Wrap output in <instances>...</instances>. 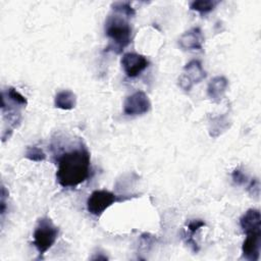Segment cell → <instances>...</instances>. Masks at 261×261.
I'll return each instance as SVG.
<instances>
[{
  "mask_svg": "<svg viewBox=\"0 0 261 261\" xmlns=\"http://www.w3.org/2000/svg\"><path fill=\"white\" fill-rule=\"evenodd\" d=\"M90 152L84 145L63 152L57 158L56 180L62 188H74L89 178Z\"/></svg>",
  "mask_w": 261,
  "mask_h": 261,
  "instance_id": "1",
  "label": "cell"
},
{
  "mask_svg": "<svg viewBox=\"0 0 261 261\" xmlns=\"http://www.w3.org/2000/svg\"><path fill=\"white\" fill-rule=\"evenodd\" d=\"M129 17L121 13L112 11L105 20L104 32L109 38L110 43L106 47V51L121 53L122 50L132 42V27L128 21Z\"/></svg>",
  "mask_w": 261,
  "mask_h": 261,
  "instance_id": "2",
  "label": "cell"
},
{
  "mask_svg": "<svg viewBox=\"0 0 261 261\" xmlns=\"http://www.w3.org/2000/svg\"><path fill=\"white\" fill-rule=\"evenodd\" d=\"M59 233V228L52 220L44 216L39 219L38 224L33 233V245L39 253L38 259L43 258V255L54 245Z\"/></svg>",
  "mask_w": 261,
  "mask_h": 261,
  "instance_id": "3",
  "label": "cell"
},
{
  "mask_svg": "<svg viewBox=\"0 0 261 261\" xmlns=\"http://www.w3.org/2000/svg\"><path fill=\"white\" fill-rule=\"evenodd\" d=\"M132 197L118 196L106 190H96L87 199V210L90 214L99 217L108 207L116 202H123Z\"/></svg>",
  "mask_w": 261,
  "mask_h": 261,
  "instance_id": "4",
  "label": "cell"
},
{
  "mask_svg": "<svg viewBox=\"0 0 261 261\" xmlns=\"http://www.w3.org/2000/svg\"><path fill=\"white\" fill-rule=\"evenodd\" d=\"M206 77V71L199 60H191L188 62L182 73L178 77V86L186 92H189L195 84H199Z\"/></svg>",
  "mask_w": 261,
  "mask_h": 261,
  "instance_id": "5",
  "label": "cell"
},
{
  "mask_svg": "<svg viewBox=\"0 0 261 261\" xmlns=\"http://www.w3.org/2000/svg\"><path fill=\"white\" fill-rule=\"evenodd\" d=\"M151 109V102L146 93L137 91L127 96L123 103V113L128 116L143 115Z\"/></svg>",
  "mask_w": 261,
  "mask_h": 261,
  "instance_id": "6",
  "label": "cell"
},
{
  "mask_svg": "<svg viewBox=\"0 0 261 261\" xmlns=\"http://www.w3.org/2000/svg\"><path fill=\"white\" fill-rule=\"evenodd\" d=\"M120 64L126 76L134 79V77H137L139 74H141V72L148 67L149 61L142 54L128 52L122 55Z\"/></svg>",
  "mask_w": 261,
  "mask_h": 261,
  "instance_id": "7",
  "label": "cell"
},
{
  "mask_svg": "<svg viewBox=\"0 0 261 261\" xmlns=\"http://www.w3.org/2000/svg\"><path fill=\"white\" fill-rule=\"evenodd\" d=\"M246 236L242 246L243 258L249 261H258L260 257L261 232L248 233Z\"/></svg>",
  "mask_w": 261,
  "mask_h": 261,
  "instance_id": "8",
  "label": "cell"
},
{
  "mask_svg": "<svg viewBox=\"0 0 261 261\" xmlns=\"http://www.w3.org/2000/svg\"><path fill=\"white\" fill-rule=\"evenodd\" d=\"M178 44L184 50H201L204 44V36L201 29L195 27L184 33L178 39Z\"/></svg>",
  "mask_w": 261,
  "mask_h": 261,
  "instance_id": "9",
  "label": "cell"
},
{
  "mask_svg": "<svg viewBox=\"0 0 261 261\" xmlns=\"http://www.w3.org/2000/svg\"><path fill=\"white\" fill-rule=\"evenodd\" d=\"M240 225L246 234L261 232L260 211L253 208L247 210L240 218Z\"/></svg>",
  "mask_w": 261,
  "mask_h": 261,
  "instance_id": "10",
  "label": "cell"
},
{
  "mask_svg": "<svg viewBox=\"0 0 261 261\" xmlns=\"http://www.w3.org/2000/svg\"><path fill=\"white\" fill-rule=\"evenodd\" d=\"M228 87V81L223 75L213 77L207 87L208 97L215 103H219L225 95Z\"/></svg>",
  "mask_w": 261,
  "mask_h": 261,
  "instance_id": "11",
  "label": "cell"
},
{
  "mask_svg": "<svg viewBox=\"0 0 261 261\" xmlns=\"http://www.w3.org/2000/svg\"><path fill=\"white\" fill-rule=\"evenodd\" d=\"M54 105L62 110H71L76 105V96L69 90L60 91L54 98Z\"/></svg>",
  "mask_w": 261,
  "mask_h": 261,
  "instance_id": "12",
  "label": "cell"
},
{
  "mask_svg": "<svg viewBox=\"0 0 261 261\" xmlns=\"http://www.w3.org/2000/svg\"><path fill=\"white\" fill-rule=\"evenodd\" d=\"M205 225H206V223H205L203 220H201V219H193V220L189 221V223H188V230H189V233L186 232L184 236H185V238H186V243H187L188 245L192 246L194 252H198L199 248H198L197 243L194 241L193 236H194V233H195L196 231H198L201 227H203V226H205Z\"/></svg>",
  "mask_w": 261,
  "mask_h": 261,
  "instance_id": "13",
  "label": "cell"
},
{
  "mask_svg": "<svg viewBox=\"0 0 261 261\" xmlns=\"http://www.w3.org/2000/svg\"><path fill=\"white\" fill-rule=\"evenodd\" d=\"M219 4V1L215 0H196L190 2V9L199 12L200 14H206L212 11L216 5Z\"/></svg>",
  "mask_w": 261,
  "mask_h": 261,
  "instance_id": "14",
  "label": "cell"
},
{
  "mask_svg": "<svg viewBox=\"0 0 261 261\" xmlns=\"http://www.w3.org/2000/svg\"><path fill=\"white\" fill-rule=\"evenodd\" d=\"M111 7H112V11L126 15L129 18L136 15V10L130 6V3L127 1L126 2H122V1L114 2V3H112Z\"/></svg>",
  "mask_w": 261,
  "mask_h": 261,
  "instance_id": "15",
  "label": "cell"
},
{
  "mask_svg": "<svg viewBox=\"0 0 261 261\" xmlns=\"http://www.w3.org/2000/svg\"><path fill=\"white\" fill-rule=\"evenodd\" d=\"M24 157L28 158L31 161L41 162L46 159V154L43 152V150L37 146H30L27 148Z\"/></svg>",
  "mask_w": 261,
  "mask_h": 261,
  "instance_id": "16",
  "label": "cell"
},
{
  "mask_svg": "<svg viewBox=\"0 0 261 261\" xmlns=\"http://www.w3.org/2000/svg\"><path fill=\"white\" fill-rule=\"evenodd\" d=\"M227 122V119L225 118V116H218V117H215L212 119V122H211V125L210 128H209V133H210V136L212 137V135L214 134V132H217L216 134V137H218L221 132L220 130H224L227 128L228 124L226 123Z\"/></svg>",
  "mask_w": 261,
  "mask_h": 261,
  "instance_id": "17",
  "label": "cell"
},
{
  "mask_svg": "<svg viewBox=\"0 0 261 261\" xmlns=\"http://www.w3.org/2000/svg\"><path fill=\"white\" fill-rule=\"evenodd\" d=\"M231 178L234 184L241 186L248 182V176L240 168H236L231 173Z\"/></svg>",
  "mask_w": 261,
  "mask_h": 261,
  "instance_id": "18",
  "label": "cell"
},
{
  "mask_svg": "<svg viewBox=\"0 0 261 261\" xmlns=\"http://www.w3.org/2000/svg\"><path fill=\"white\" fill-rule=\"evenodd\" d=\"M248 192L252 195V196H259V192H260V184L258 178H252L250 184L248 185Z\"/></svg>",
  "mask_w": 261,
  "mask_h": 261,
  "instance_id": "19",
  "label": "cell"
}]
</instances>
